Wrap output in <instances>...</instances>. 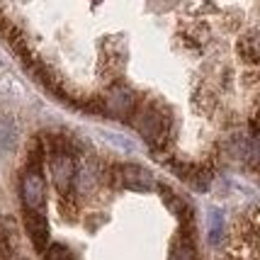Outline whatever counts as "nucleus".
I'll return each mask as SVG.
<instances>
[{"label": "nucleus", "mask_w": 260, "mask_h": 260, "mask_svg": "<svg viewBox=\"0 0 260 260\" xmlns=\"http://www.w3.org/2000/svg\"><path fill=\"white\" fill-rule=\"evenodd\" d=\"M224 260H260V209L236 221Z\"/></svg>", "instance_id": "nucleus-1"}, {"label": "nucleus", "mask_w": 260, "mask_h": 260, "mask_svg": "<svg viewBox=\"0 0 260 260\" xmlns=\"http://www.w3.org/2000/svg\"><path fill=\"white\" fill-rule=\"evenodd\" d=\"M22 200L29 209H39V204L44 200V182L37 173H27L22 178Z\"/></svg>", "instance_id": "nucleus-2"}, {"label": "nucleus", "mask_w": 260, "mask_h": 260, "mask_svg": "<svg viewBox=\"0 0 260 260\" xmlns=\"http://www.w3.org/2000/svg\"><path fill=\"white\" fill-rule=\"evenodd\" d=\"M24 224H27V231H29V236H32L34 246H37V248H44L46 238H49V226H46L44 216L37 214V212H32V214H27Z\"/></svg>", "instance_id": "nucleus-3"}, {"label": "nucleus", "mask_w": 260, "mask_h": 260, "mask_svg": "<svg viewBox=\"0 0 260 260\" xmlns=\"http://www.w3.org/2000/svg\"><path fill=\"white\" fill-rule=\"evenodd\" d=\"M54 180L61 190L68 187V180H71V160L68 158H56L54 160Z\"/></svg>", "instance_id": "nucleus-4"}, {"label": "nucleus", "mask_w": 260, "mask_h": 260, "mask_svg": "<svg viewBox=\"0 0 260 260\" xmlns=\"http://www.w3.org/2000/svg\"><path fill=\"white\" fill-rule=\"evenodd\" d=\"M46 260H73V255L63 246H51L49 253H46Z\"/></svg>", "instance_id": "nucleus-5"}]
</instances>
